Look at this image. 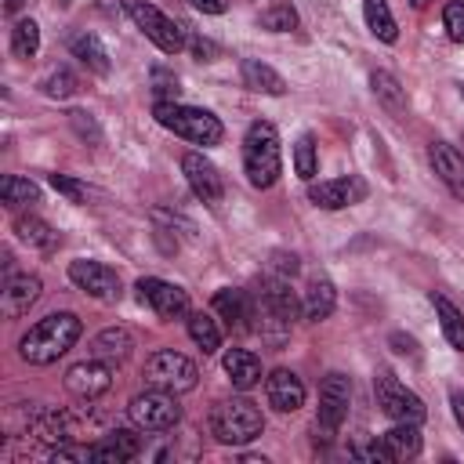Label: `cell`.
<instances>
[{
    "instance_id": "cell-33",
    "label": "cell",
    "mask_w": 464,
    "mask_h": 464,
    "mask_svg": "<svg viewBox=\"0 0 464 464\" xmlns=\"http://www.w3.org/2000/svg\"><path fill=\"white\" fill-rule=\"evenodd\" d=\"M40 51V25L33 18H18L11 29V54L14 58H33Z\"/></svg>"
},
{
    "instance_id": "cell-32",
    "label": "cell",
    "mask_w": 464,
    "mask_h": 464,
    "mask_svg": "<svg viewBox=\"0 0 464 464\" xmlns=\"http://www.w3.org/2000/svg\"><path fill=\"white\" fill-rule=\"evenodd\" d=\"M188 337L203 348V355H214L221 348V330L218 319H210L207 312H188Z\"/></svg>"
},
{
    "instance_id": "cell-47",
    "label": "cell",
    "mask_w": 464,
    "mask_h": 464,
    "mask_svg": "<svg viewBox=\"0 0 464 464\" xmlns=\"http://www.w3.org/2000/svg\"><path fill=\"white\" fill-rule=\"evenodd\" d=\"M22 4H25V0H4V11H7V14H14Z\"/></svg>"
},
{
    "instance_id": "cell-12",
    "label": "cell",
    "mask_w": 464,
    "mask_h": 464,
    "mask_svg": "<svg viewBox=\"0 0 464 464\" xmlns=\"http://www.w3.org/2000/svg\"><path fill=\"white\" fill-rule=\"evenodd\" d=\"M181 170H185V181H188V188H192V196L199 203H207V207L221 203V192H225L221 188V174L203 152H185L181 156Z\"/></svg>"
},
{
    "instance_id": "cell-27",
    "label": "cell",
    "mask_w": 464,
    "mask_h": 464,
    "mask_svg": "<svg viewBox=\"0 0 464 464\" xmlns=\"http://www.w3.org/2000/svg\"><path fill=\"white\" fill-rule=\"evenodd\" d=\"M431 304H435V315H439V323H442L446 341H450L457 352H464V315H460V308H457L450 297H442V294H431Z\"/></svg>"
},
{
    "instance_id": "cell-10",
    "label": "cell",
    "mask_w": 464,
    "mask_h": 464,
    "mask_svg": "<svg viewBox=\"0 0 464 464\" xmlns=\"http://www.w3.org/2000/svg\"><path fill=\"white\" fill-rule=\"evenodd\" d=\"M138 301L141 304H149L160 319H167V323H174V319H185L188 315V294L181 290V286H174V283H167V279H156V276H145V279H138Z\"/></svg>"
},
{
    "instance_id": "cell-48",
    "label": "cell",
    "mask_w": 464,
    "mask_h": 464,
    "mask_svg": "<svg viewBox=\"0 0 464 464\" xmlns=\"http://www.w3.org/2000/svg\"><path fill=\"white\" fill-rule=\"evenodd\" d=\"M410 4H413V7H424V4H428V0H410Z\"/></svg>"
},
{
    "instance_id": "cell-29",
    "label": "cell",
    "mask_w": 464,
    "mask_h": 464,
    "mask_svg": "<svg viewBox=\"0 0 464 464\" xmlns=\"http://www.w3.org/2000/svg\"><path fill=\"white\" fill-rule=\"evenodd\" d=\"M14 232H18L22 243H29V246H36V250H54V246H58V232H54L44 218L25 214V218L14 221Z\"/></svg>"
},
{
    "instance_id": "cell-17",
    "label": "cell",
    "mask_w": 464,
    "mask_h": 464,
    "mask_svg": "<svg viewBox=\"0 0 464 464\" xmlns=\"http://www.w3.org/2000/svg\"><path fill=\"white\" fill-rule=\"evenodd\" d=\"M428 156H431V167H435V174L442 178V185H446L457 199H464V152L453 149L450 141H431Z\"/></svg>"
},
{
    "instance_id": "cell-44",
    "label": "cell",
    "mask_w": 464,
    "mask_h": 464,
    "mask_svg": "<svg viewBox=\"0 0 464 464\" xmlns=\"http://www.w3.org/2000/svg\"><path fill=\"white\" fill-rule=\"evenodd\" d=\"M392 344L399 355H417V341L413 337H402V334H392Z\"/></svg>"
},
{
    "instance_id": "cell-45",
    "label": "cell",
    "mask_w": 464,
    "mask_h": 464,
    "mask_svg": "<svg viewBox=\"0 0 464 464\" xmlns=\"http://www.w3.org/2000/svg\"><path fill=\"white\" fill-rule=\"evenodd\" d=\"M450 406H453V417H457V424H460V431H464V392H453V395H450Z\"/></svg>"
},
{
    "instance_id": "cell-39",
    "label": "cell",
    "mask_w": 464,
    "mask_h": 464,
    "mask_svg": "<svg viewBox=\"0 0 464 464\" xmlns=\"http://www.w3.org/2000/svg\"><path fill=\"white\" fill-rule=\"evenodd\" d=\"M51 185H54V192H62V196H69L72 203H83V199H87V188H83L80 181H72V178H65V174H51Z\"/></svg>"
},
{
    "instance_id": "cell-43",
    "label": "cell",
    "mask_w": 464,
    "mask_h": 464,
    "mask_svg": "<svg viewBox=\"0 0 464 464\" xmlns=\"http://www.w3.org/2000/svg\"><path fill=\"white\" fill-rule=\"evenodd\" d=\"M188 4L203 14H225L228 11V0H188Z\"/></svg>"
},
{
    "instance_id": "cell-11",
    "label": "cell",
    "mask_w": 464,
    "mask_h": 464,
    "mask_svg": "<svg viewBox=\"0 0 464 464\" xmlns=\"http://www.w3.org/2000/svg\"><path fill=\"white\" fill-rule=\"evenodd\" d=\"M69 279L83 294H91L98 301H120V276L109 265H102V261H87V257L72 261L69 265Z\"/></svg>"
},
{
    "instance_id": "cell-34",
    "label": "cell",
    "mask_w": 464,
    "mask_h": 464,
    "mask_svg": "<svg viewBox=\"0 0 464 464\" xmlns=\"http://www.w3.org/2000/svg\"><path fill=\"white\" fill-rule=\"evenodd\" d=\"M315 167H319V160H315V138L312 134H301L297 145H294V170H297V178L312 181L315 178Z\"/></svg>"
},
{
    "instance_id": "cell-46",
    "label": "cell",
    "mask_w": 464,
    "mask_h": 464,
    "mask_svg": "<svg viewBox=\"0 0 464 464\" xmlns=\"http://www.w3.org/2000/svg\"><path fill=\"white\" fill-rule=\"evenodd\" d=\"M98 7H102L109 18H120V14H123V4H120V0H98Z\"/></svg>"
},
{
    "instance_id": "cell-24",
    "label": "cell",
    "mask_w": 464,
    "mask_h": 464,
    "mask_svg": "<svg viewBox=\"0 0 464 464\" xmlns=\"http://www.w3.org/2000/svg\"><path fill=\"white\" fill-rule=\"evenodd\" d=\"M334 304H337V290H334V283H330V279H312L308 290H304V301H301L304 319L319 323V319H326V315L334 312Z\"/></svg>"
},
{
    "instance_id": "cell-30",
    "label": "cell",
    "mask_w": 464,
    "mask_h": 464,
    "mask_svg": "<svg viewBox=\"0 0 464 464\" xmlns=\"http://www.w3.org/2000/svg\"><path fill=\"white\" fill-rule=\"evenodd\" d=\"M0 199L7 210H18V207H33L40 203V188L29 181V178H18V174H7L0 181Z\"/></svg>"
},
{
    "instance_id": "cell-20",
    "label": "cell",
    "mask_w": 464,
    "mask_h": 464,
    "mask_svg": "<svg viewBox=\"0 0 464 464\" xmlns=\"http://www.w3.org/2000/svg\"><path fill=\"white\" fill-rule=\"evenodd\" d=\"M225 373H228L232 388L250 392L261 381V359L254 352H246V348H228L225 352Z\"/></svg>"
},
{
    "instance_id": "cell-23",
    "label": "cell",
    "mask_w": 464,
    "mask_h": 464,
    "mask_svg": "<svg viewBox=\"0 0 464 464\" xmlns=\"http://www.w3.org/2000/svg\"><path fill=\"white\" fill-rule=\"evenodd\" d=\"M130 348H134V337H130V330H123V326H109V330H102V334L91 341V355H94V359H105V362L127 359Z\"/></svg>"
},
{
    "instance_id": "cell-6",
    "label": "cell",
    "mask_w": 464,
    "mask_h": 464,
    "mask_svg": "<svg viewBox=\"0 0 464 464\" xmlns=\"http://www.w3.org/2000/svg\"><path fill=\"white\" fill-rule=\"evenodd\" d=\"M127 417H130L134 428H141V431H167V428H174V424L181 420V406H178L174 392H167V388H149V392H141V395L130 399Z\"/></svg>"
},
{
    "instance_id": "cell-42",
    "label": "cell",
    "mask_w": 464,
    "mask_h": 464,
    "mask_svg": "<svg viewBox=\"0 0 464 464\" xmlns=\"http://www.w3.org/2000/svg\"><path fill=\"white\" fill-rule=\"evenodd\" d=\"M188 47H192V54H196L199 62H210V58L218 54V47H214L210 40H199V36H192V40H188Z\"/></svg>"
},
{
    "instance_id": "cell-18",
    "label": "cell",
    "mask_w": 464,
    "mask_h": 464,
    "mask_svg": "<svg viewBox=\"0 0 464 464\" xmlns=\"http://www.w3.org/2000/svg\"><path fill=\"white\" fill-rule=\"evenodd\" d=\"M36 297H40V279L36 276H29V272L7 276V283H4V315L7 319L25 315L36 304Z\"/></svg>"
},
{
    "instance_id": "cell-4",
    "label": "cell",
    "mask_w": 464,
    "mask_h": 464,
    "mask_svg": "<svg viewBox=\"0 0 464 464\" xmlns=\"http://www.w3.org/2000/svg\"><path fill=\"white\" fill-rule=\"evenodd\" d=\"M210 431L225 446H246L265 431V417L250 399H225L210 413Z\"/></svg>"
},
{
    "instance_id": "cell-31",
    "label": "cell",
    "mask_w": 464,
    "mask_h": 464,
    "mask_svg": "<svg viewBox=\"0 0 464 464\" xmlns=\"http://www.w3.org/2000/svg\"><path fill=\"white\" fill-rule=\"evenodd\" d=\"M362 14H366V25H370V33H373L377 40L395 44L399 29H395V18H392V11H388V0H362Z\"/></svg>"
},
{
    "instance_id": "cell-25",
    "label": "cell",
    "mask_w": 464,
    "mask_h": 464,
    "mask_svg": "<svg viewBox=\"0 0 464 464\" xmlns=\"http://www.w3.org/2000/svg\"><path fill=\"white\" fill-rule=\"evenodd\" d=\"M33 435H36L40 442H47V446H62V442H69L76 431H72V420H69L65 413H58V410H40L36 420H33Z\"/></svg>"
},
{
    "instance_id": "cell-15",
    "label": "cell",
    "mask_w": 464,
    "mask_h": 464,
    "mask_svg": "<svg viewBox=\"0 0 464 464\" xmlns=\"http://www.w3.org/2000/svg\"><path fill=\"white\" fill-rule=\"evenodd\" d=\"M366 196V185L359 178H334V181H312L308 185V199L323 210H341L352 207Z\"/></svg>"
},
{
    "instance_id": "cell-35",
    "label": "cell",
    "mask_w": 464,
    "mask_h": 464,
    "mask_svg": "<svg viewBox=\"0 0 464 464\" xmlns=\"http://www.w3.org/2000/svg\"><path fill=\"white\" fill-rule=\"evenodd\" d=\"M261 25L268 33H290V29H297V11L290 4H272L261 11Z\"/></svg>"
},
{
    "instance_id": "cell-13",
    "label": "cell",
    "mask_w": 464,
    "mask_h": 464,
    "mask_svg": "<svg viewBox=\"0 0 464 464\" xmlns=\"http://www.w3.org/2000/svg\"><path fill=\"white\" fill-rule=\"evenodd\" d=\"M109 384H112V366L105 362V359H83V362H76V366H69L65 370V388H69V395H76V399H98L102 392H109Z\"/></svg>"
},
{
    "instance_id": "cell-26",
    "label": "cell",
    "mask_w": 464,
    "mask_h": 464,
    "mask_svg": "<svg viewBox=\"0 0 464 464\" xmlns=\"http://www.w3.org/2000/svg\"><path fill=\"white\" fill-rule=\"evenodd\" d=\"M381 442H384V450H388L392 460H410V457L420 453V431H417V424H402V420H395V428L384 431Z\"/></svg>"
},
{
    "instance_id": "cell-40",
    "label": "cell",
    "mask_w": 464,
    "mask_h": 464,
    "mask_svg": "<svg viewBox=\"0 0 464 464\" xmlns=\"http://www.w3.org/2000/svg\"><path fill=\"white\" fill-rule=\"evenodd\" d=\"M152 80H156V102H178V80L170 72L156 69Z\"/></svg>"
},
{
    "instance_id": "cell-5",
    "label": "cell",
    "mask_w": 464,
    "mask_h": 464,
    "mask_svg": "<svg viewBox=\"0 0 464 464\" xmlns=\"http://www.w3.org/2000/svg\"><path fill=\"white\" fill-rule=\"evenodd\" d=\"M145 381L152 388H167V392L181 395V392H192L196 388L199 370H196V362L188 355H181L174 348H160V352H152L145 359Z\"/></svg>"
},
{
    "instance_id": "cell-8",
    "label": "cell",
    "mask_w": 464,
    "mask_h": 464,
    "mask_svg": "<svg viewBox=\"0 0 464 464\" xmlns=\"http://www.w3.org/2000/svg\"><path fill=\"white\" fill-rule=\"evenodd\" d=\"M348 402H352V381L344 373H326L319 384V413H315V431L323 439H334L337 428L348 417Z\"/></svg>"
},
{
    "instance_id": "cell-49",
    "label": "cell",
    "mask_w": 464,
    "mask_h": 464,
    "mask_svg": "<svg viewBox=\"0 0 464 464\" xmlns=\"http://www.w3.org/2000/svg\"><path fill=\"white\" fill-rule=\"evenodd\" d=\"M460 98H464V83H460Z\"/></svg>"
},
{
    "instance_id": "cell-3",
    "label": "cell",
    "mask_w": 464,
    "mask_h": 464,
    "mask_svg": "<svg viewBox=\"0 0 464 464\" xmlns=\"http://www.w3.org/2000/svg\"><path fill=\"white\" fill-rule=\"evenodd\" d=\"M156 120L160 127L174 130L178 138L192 141V145H218L225 138V127L214 112L196 109V105H181V102H156Z\"/></svg>"
},
{
    "instance_id": "cell-9",
    "label": "cell",
    "mask_w": 464,
    "mask_h": 464,
    "mask_svg": "<svg viewBox=\"0 0 464 464\" xmlns=\"http://www.w3.org/2000/svg\"><path fill=\"white\" fill-rule=\"evenodd\" d=\"M130 18H134V25L163 51V54H178L181 47H185V33H181V25L178 22H170L160 7H152V4H145V0H134L130 4Z\"/></svg>"
},
{
    "instance_id": "cell-36",
    "label": "cell",
    "mask_w": 464,
    "mask_h": 464,
    "mask_svg": "<svg viewBox=\"0 0 464 464\" xmlns=\"http://www.w3.org/2000/svg\"><path fill=\"white\" fill-rule=\"evenodd\" d=\"M442 25H446V36L453 44H464V0H446L442 7Z\"/></svg>"
},
{
    "instance_id": "cell-37",
    "label": "cell",
    "mask_w": 464,
    "mask_h": 464,
    "mask_svg": "<svg viewBox=\"0 0 464 464\" xmlns=\"http://www.w3.org/2000/svg\"><path fill=\"white\" fill-rule=\"evenodd\" d=\"M76 91V76L69 69H54L47 80H44V94L47 98H69Z\"/></svg>"
},
{
    "instance_id": "cell-14",
    "label": "cell",
    "mask_w": 464,
    "mask_h": 464,
    "mask_svg": "<svg viewBox=\"0 0 464 464\" xmlns=\"http://www.w3.org/2000/svg\"><path fill=\"white\" fill-rule=\"evenodd\" d=\"M210 308H214V315H218L232 334L254 330V301H250L243 290H236V286L218 290L214 301H210Z\"/></svg>"
},
{
    "instance_id": "cell-16",
    "label": "cell",
    "mask_w": 464,
    "mask_h": 464,
    "mask_svg": "<svg viewBox=\"0 0 464 464\" xmlns=\"http://www.w3.org/2000/svg\"><path fill=\"white\" fill-rule=\"evenodd\" d=\"M265 395H268V406H276L279 413H294L304 406V384L294 370H272L265 381Z\"/></svg>"
},
{
    "instance_id": "cell-7",
    "label": "cell",
    "mask_w": 464,
    "mask_h": 464,
    "mask_svg": "<svg viewBox=\"0 0 464 464\" xmlns=\"http://www.w3.org/2000/svg\"><path fill=\"white\" fill-rule=\"evenodd\" d=\"M373 395H377V406L392 417V420H402V424H420L424 420V402L420 395H413L392 370H381L373 377Z\"/></svg>"
},
{
    "instance_id": "cell-21",
    "label": "cell",
    "mask_w": 464,
    "mask_h": 464,
    "mask_svg": "<svg viewBox=\"0 0 464 464\" xmlns=\"http://www.w3.org/2000/svg\"><path fill=\"white\" fill-rule=\"evenodd\" d=\"M69 51H72V58L80 62V65H87L91 72H98V76H105L109 69H112V62H109V51L102 47V40L94 36V33H76L72 40H69Z\"/></svg>"
},
{
    "instance_id": "cell-28",
    "label": "cell",
    "mask_w": 464,
    "mask_h": 464,
    "mask_svg": "<svg viewBox=\"0 0 464 464\" xmlns=\"http://www.w3.org/2000/svg\"><path fill=\"white\" fill-rule=\"evenodd\" d=\"M370 87H373L377 102H381V105H384L392 116H402V112H406V91L399 87V80H395L392 72L377 69V72L370 76Z\"/></svg>"
},
{
    "instance_id": "cell-41",
    "label": "cell",
    "mask_w": 464,
    "mask_h": 464,
    "mask_svg": "<svg viewBox=\"0 0 464 464\" xmlns=\"http://www.w3.org/2000/svg\"><path fill=\"white\" fill-rule=\"evenodd\" d=\"M51 460H91V446H54Z\"/></svg>"
},
{
    "instance_id": "cell-22",
    "label": "cell",
    "mask_w": 464,
    "mask_h": 464,
    "mask_svg": "<svg viewBox=\"0 0 464 464\" xmlns=\"http://www.w3.org/2000/svg\"><path fill=\"white\" fill-rule=\"evenodd\" d=\"M239 72H243V83H246L250 91H257V94H286V80H283L272 65H265V62H257V58H243Z\"/></svg>"
},
{
    "instance_id": "cell-19",
    "label": "cell",
    "mask_w": 464,
    "mask_h": 464,
    "mask_svg": "<svg viewBox=\"0 0 464 464\" xmlns=\"http://www.w3.org/2000/svg\"><path fill=\"white\" fill-rule=\"evenodd\" d=\"M141 453V439L127 428H116L109 431L98 446H91V460H109V464H123V460H134Z\"/></svg>"
},
{
    "instance_id": "cell-1",
    "label": "cell",
    "mask_w": 464,
    "mask_h": 464,
    "mask_svg": "<svg viewBox=\"0 0 464 464\" xmlns=\"http://www.w3.org/2000/svg\"><path fill=\"white\" fill-rule=\"evenodd\" d=\"M83 334V323L72 312H51L40 323H33L22 341H18V355L33 366H47L54 359H62Z\"/></svg>"
},
{
    "instance_id": "cell-2",
    "label": "cell",
    "mask_w": 464,
    "mask_h": 464,
    "mask_svg": "<svg viewBox=\"0 0 464 464\" xmlns=\"http://www.w3.org/2000/svg\"><path fill=\"white\" fill-rule=\"evenodd\" d=\"M243 170L254 188H272L283 174V152H279V134L272 123L257 120L250 123L243 138Z\"/></svg>"
},
{
    "instance_id": "cell-38",
    "label": "cell",
    "mask_w": 464,
    "mask_h": 464,
    "mask_svg": "<svg viewBox=\"0 0 464 464\" xmlns=\"http://www.w3.org/2000/svg\"><path fill=\"white\" fill-rule=\"evenodd\" d=\"M348 453H352V457H359V460H377V464L392 460V457H388V450H384V442H352V446H348Z\"/></svg>"
}]
</instances>
